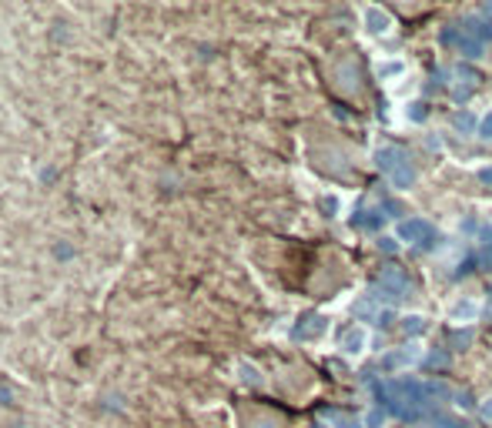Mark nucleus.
Segmentation results:
<instances>
[{"label":"nucleus","mask_w":492,"mask_h":428,"mask_svg":"<svg viewBox=\"0 0 492 428\" xmlns=\"http://www.w3.org/2000/svg\"><path fill=\"white\" fill-rule=\"evenodd\" d=\"M415 168L412 164H409V161H402V164H399V168H395V171H392L389 174V181H392V188H399V191H409V188H412L415 184Z\"/></svg>","instance_id":"obj_7"},{"label":"nucleus","mask_w":492,"mask_h":428,"mask_svg":"<svg viewBox=\"0 0 492 428\" xmlns=\"http://www.w3.org/2000/svg\"><path fill=\"white\" fill-rule=\"evenodd\" d=\"M385 418H389V415H385V408H372V412L365 415L362 425L365 428H382V425H385Z\"/></svg>","instance_id":"obj_11"},{"label":"nucleus","mask_w":492,"mask_h":428,"mask_svg":"<svg viewBox=\"0 0 492 428\" xmlns=\"http://www.w3.org/2000/svg\"><path fill=\"white\" fill-rule=\"evenodd\" d=\"M379 248H382V251H389V254H395V251H399L395 238H379Z\"/></svg>","instance_id":"obj_17"},{"label":"nucleus","mask_w":492,"mask_h":428,"mask_svg":"<svg viewBox=\"0 0 492 428\" xmlns=\"http://www.w3.org/2000/svg\"><path fill=\"white\" fill-rule=\"evenodd\" d=\"M368 348V328L362 325H352L345 335H342V352L352 354V358H359V354Z\"/></svg>","instance_id":"obj_5"},{"label":"nucleus","mask_w":492,"mask_h":428,"mask_svg":"<svg viewBox=\"0 0 492 428\" xmlns=\"http://www.w3.org/2000/svg\"><path fill=\"white\" fill-rule=\"evenodd\" d=\"M362 21H365V30H368V34H375V37L392 34V17L382 10V7H365Z\"/></svg>","instance_id":"obj_4"},{"label":"nucleus","mask_w":492,"mask_h":428,"mask_svg":"<svg viewBox=\"0 0 492 428\" xmlns=\"http://www.w3.org/2000/svg\"><path fill=\"white\" fill-rule=\"evenodd\" d=\"M402 328L418 335V331H425V318H422V315H405V318H402Z\"/></svg>","instance_id":"obj_12"},{"label":"nucleus","mask_w":492,"mask_h":428,"mask_svg":"<svg viewBox=\"0 0 492 428\" xmlns=\"http://www.w3.org/2000/svg\"><path fill=\"white\" fill-rule=\"evenodd\" d=\"M479 134H482V137H492V111L479 121Z\"/></svg>","instance_id":"obj_15"},{"label":"nucleus","mask_w":492,"mask_h":428,"mask_svg":"<svg viewBox=\"0 0 492 428\" xmlns=\"http://www.w3.org/2000/svg\"><path fill=\"white\" fill-rule=\"evenodd\" d=\"M456 127H459V131H472V127H476V117H472V114H459V117H456Z\"/></svg>","instance_id":"obj_14"},{"label":"nucleus","mask_w":492,"mask_h":428,"mask_svg":"<svg viewBox=\"0 0 492 428\" xmlns=\"http://www.w3.org/2000/svg\"><path fill=\"white\" fill-rule=\"evenodd\" d=\"M402 161H409V157H405V151H399V148H382V151L375 154V164H379L385 174H392Z\"/></svg>","instance_id":"obj_8"},{"label":"nucleus","mask_w":492,"mask_h":428,"mask_svg":"<svg viewBox=\"0 0 492 428\" xmlns=\"http://www.w3.org/2000/svg\"><path fill=\"white\" fill-rule=\"evenodd\" d=\"M405 74V60H385V64H379V77L382 80H395V77Z\"/></svg>","instance_id":"obj_10"},{"label":"nucleus","mask_w":492,"mask_h":428,"mask_svg":"<svg viewBox=\"0 0 492 428\" xmlns=\"http://www.w3.org/2000/svg\"><path fill=\"white\" fill-rule=\"evenodd\" d=\"M476 174H479V181H482V184H489V188H492V168H479Z\"/></svg>","instance_id":"obj_19"},{"label":"nucleus","mask_w":492,"mask_h":428,"mask_svg":"<svg viewBox=\"0 0 492 428\" xmlns=\"http://www.w3.org/2000/svg\"><path fill=\"white\" fill-rule=\"evenodd\" d=\"M442 428H466V425H459V422H442Z\"/></svg>","instance_id":"obj_20"},{"label":"nucleus","mask_w":492,"mask_h":428,"mask_svg":"<svg viewBox=\"0 0 492 428\" xmlns=\"http://www.w3.org/2000/svg\"><path fill=\"white\" fill-rule=\"evenodd\" d=\"M405 114H409L412 121H425V107H422V104H409V107H405Z\"/></svg>","instance_id":"obj_13"},{"label":"nucleus","mask_w":492,"mask_h":428,"mask_svg":"<svg viewBox=\"0 0 492 428\" xmlns=\"http://www.w3.org/2000/svg\"><path fill=\"white\" fill-rule=\"evenodd\" d=\"M342 428H365V425H359V422H342Z\"/></svg>","instance_id":"obj_21"},{"label":"nucleus","mask_w":492,"mask_h":428,"mask_svg":"<svg viewBox=\"0 0 492 428\" xmlns=\"http://www.w3.org/2000/svg\"><path fill=\"white\" fill-rule=\"evenodd\" d=\"M325 328H328V322H325L322 315H309V318H305V328H298V335H302V338H318Z\"/></svg>","instance_id":"obj_9"},{"label":"nucleus","mask_w":492,"mask_h":428,"mask_svg":"<svg viewBox=\"0 0 492 428\" xmlns=\"http://www.w3.org/2000/svg\"><path fill=\"white\" fill-rule=\"evenodd\" d=\"M415 361H422V348L418 345H405V348H399V352H392L382 358V368L385 372H399V368H409Z\"/></svg>","instance_id":"obj_3"},{"label":"nucleus","mask_w":492,"mask_h":428,"mask_svg":"<svg viewBox=\"0 0 492 428\" xmlns=\"http://www.w3.org/2000/svg\"><path fill=\"white\" fill-rule=\"evenodd\" d=\"M342 77H345V84L352 87V84H359V74H352V64H342Z\"/></svg>","instance_id":"obj_16"},{"label":"nucleus","mask_w":492,"mask_h":428,"mask_svg":"<svg viewBox=\"0 0 492 428\" xmlns=\"http://www.w3.org/2000/svg\"><path fill=\"white\" fill-rule=\"evenodd\" d=\"M382 221H385L382 211H355L352 214V227H359V231H379Z\"/></svg>","instance_id":"obj_6"},{"label":"nucleus","mask_w":492,"mask_h":428,"mask_svg":"<svg viewBox=\"0 0 492 428\" xmlns=\"http://www.w3.org/2000/svg\"><path fill=\"white\" fill-rule=\"evenodd\" d=\"M479 315H482V304L476 302V298H456V302L449 304V322L452 325H472Z\"/></svg>","instance_id":"obj_2"},{"label":"nucleus","mask_w":492,"mask_h":428,"mask_svg":"<svg viewBox=\"0 0 492 428\" xmlns=\"http://www.w3.org/2000/svg\"><path fill=\"white\" fill-rule=\"evenodd\" d=\"M486 268H492V241H486V248H482V258H479Z\"/></svg>","instance_id":"obj_18"},{"label":"nucleus","mask_w":492,"mask_h":428,"mask_svg":"<svg viewBox=\"0 0 492 428\" xmlns=\"http://www.w3.org/2000/svg\"><path fill=\"white\" fill-rule=\"evenodd\" d=\"M399 241H409V245H432V225L422 221V218H409L399 225Z\"/></svg>","instance_id":"obj_1"}]
</instances>
